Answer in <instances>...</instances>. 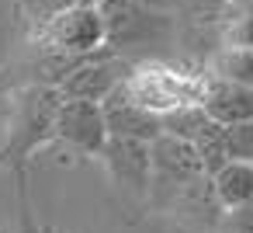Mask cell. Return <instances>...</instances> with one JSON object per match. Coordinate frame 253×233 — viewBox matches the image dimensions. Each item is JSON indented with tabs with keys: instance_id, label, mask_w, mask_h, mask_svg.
I'll return each instance as SVG.
<instances>
[{
	"instance_id": "obj_12",
	"label": "cell",
	"mask_w": 253,
	"mask_h": 233,
	"mask_svg": "<svg viewBox=\"0 0 253 233\" xmlns=\"http://www.w3.org/2000/svg\"><path fill=\"white\" fill-rule=\"evenodd\" d=\"M222 46H253V0H222Z\"/></svg>"
},
{
	"instance_id": "obj_4",
	"label": "cell",
	"mask_w": 253,
	"mask_h": 233,
	"mask_svg": "<svg viewBox=\"0 0 253 233\" xmlns=\"http://www.w3.org/2000/svg\"><path fill=\"white\" fill-rule=\"evenodd\" d=\"M201 84H205V80H201ZM201 84H198L194 77H184V73H177V70L156 63V59L135 63V66L128 70V77H125V91H128L142 108H149V112H156V115L198 101Z\"/></svg>"
},
{
	"instance_id": "obj_13",
	"label": "cell",
	"mask_w": 253,
	"mask_h": 233,
	"mask_svg": "<svg viewBox=\"0 0 253 233\" xmlns=\"http://www.w3.org/2000/svg\"><path fill=\"white\" fill-rule=\"evenodd\" d=\"M211 77L253 87V46H222L211 59Z\"/></svg>"
},
{
	"instance_id": "obj_11",
	"label": "cell",
	"mask_w": 253,
	"mask_h": 233,
	"mask_svg": "<svg viewBox=\"0 0 253 233\" xmlns=\"http://www.w3.org/2000/svg\"><path fill=\"white\" fill-rule=\"evenodd\" d=\"M208 188L218 209L253 205V160H225L215 174H208Z\"/></svg>"
},
{
	"instance_id": "obj_7",
	"label": "cell",
	"mask_w": 253,
	"mask_h": 233,
	"mask_svg": "<svg viewBox=\"0 0 253 233\" xmlns=\"http://www.w3.org/2000/svg\"><path fill=\"white\" fill-rule=\"evenodd\" d=\"M52 132H56L59 143H66V146H73L77 153H87V157H97L104 139H108L101 105L84 101V98H63L59 101Z\"/></svg>"
},
{
	"instance_id": "obj_5",
	"label": "cell",
	"mask_w": 253,
	"mask_h": 233,
	"mask_svg": "<svg viewBox=\"0 0 253 233\" xmlns=\"http://www.w3.org/2000/svg\"><path fill=\"white\" fill-rule=\"evenodd\" d=\"M42 42L70 59H84L104 49V18L97 11V4H80L70 11H59L56 18H49L39 28Z\"/></svg>"
},
{
	"instance_id": "obj_17",
	"label": "cell",
	"mask_w": 253,
	"mask_h": 233,
	"mask_svg": "<svg viewBox=\"0 0 253 233\" xmlns=\"http://www.w3.org/2000/svg\"><path fill=\"white\" fill-rule=\"evenodd\" d=\"M218 233H253V205L222 209V216H218Z\"/></svg>"
},
{
	"instance_id": "obj_1",
	"label": "cell",
	"mask_w": 253,
	"mask_h": 233,
	"mask_svg": "<svg viewBox=\"0 0 253 233\" xmlns=\"http://www.w3.org/2000/svg\"><path fill=\"white\" fill-rule=\"evenodd\" d=\"M104 18V49L128 63H149L173 46V14L139 0H97Z\"/></svg>"
},
{
	"instance_id": "obj_6",
	"label": "cell",
	"mask_w": 253,
	"mask_h": 233,
	"mask_svg": "<svg viewBox=\"0 0 253 233\" xmlns=\"http://www.w3.org/2000/svg\"><path fill=\"white\" fill-rule=\"evenodd\" d=\"M135 63H128V59H118V56H101V53H94V56H84V59H73L66 70H63V77L56 80V87H59V94L63 98H84V101H104L125 77H128V70H132Z\"/></svg>"
},
{
	"instance_id": "obj_16",
	"label": "cell",
	"mask_w": 253,
	"mask_h": 233,
	"mask_svg": "<svg viewBox=\"0 0 253 233\" xmlns=\"http://www.w3.org/2000/svg\"><path fill=\"white\" fill-rule=\"evenodd\" d=\"M225 153L229 160H253V122L225 125Z\"/></svg>"
},
{
	"instance_id": "obj_10",
	"label": "cell",
	"mask_w": 253,
	"mask_h": 233,
	"mask_svg": "<svg viewBox=\"0 0 253 233\" xmlns=\"http://www.w3.org/2000/svg\"><path fill=\"white\" fill-rule=\"evenodd\" d=\"M198 105L208 112V118H215L222 125L253 122V87H243V84H229V80L208 77L201 84Z\"/></svg>"
},
{
	"instance_id": "obj_8",
	"label": "cell",
	"mask_w": 253,
	"mask_h": 233,
	"mask_svg": "<svg viewBox=\"0 0 253 233\" xmlns=\"http://www.w3.org/2000/svg\"><path fill=\"white\" fill-rule=\"evenodd\" d=\"M108 167V177L128 191V195H149V143L146 139H128V136H108L101 153H97Z\"/></svg>"
},
{
	"instance_id": "obj_15",
	"label": "cell",
	"mask_w": 253,
	"mask_h": 233,
	"mask_svg": "<svg viewBox=\"0 0 253 233\" xmlns=\"http://www.w3.org/2000/svg\"><path fill=\"white\" fill-rule=\"evenodd\" d=\"M80 4H97V0H21V7H25V14L35 28H42L59 11H70V7H80Z\"/></svg>"
},
{
	"instance_id": "obj_9",
	"label": "cell",
	"mask_w": 253,
	"mask_h": 233,
	"mask_svg": "<svg viewBox=\"0 0 253 233\" xmlns=\"http://www.w3.org/2000/svg\"><path fill=\"white\" fill-rule=\"evenodd\" d=\"M101 115H104L108 136H128V139H146V143H153L160 136V115L142 108L125 91V80L101 101Z\"/></svg>"
},
{
	"instance_id": "obj_2",
	"label": "cell",
	"mask_w": 253,
	"mask_h": 233,
	"mask_svg": "<svg viewBox=\"0 0 253 233\" xmlns=\"http://www.w3.org/2000/svg\"><path fill=\"white\" fill-rule=\"evenodd\" d=\"M63 94L56 84H32L14 94L11 115H7V139L0 146V167H14L18 181H25L28 157L42 150L45 143H56L52 122Z\"/></svg>"
},
{
	"instance_id": "obj_3",
	"label": "cell",
	"mask_w": 253,
	"mask_h": 233,
	"mask_svg": "<svg viewBox=\"0 0 253 233\" xmlns=\"http://www.w3.org/2000/svg\"><path fill=\"white\" fill-rule=\"evenodd\" d=\"M149 195H163L173 198V195H184L191 191L194 184H201L208 174L201 167V157L198 150L187 143V139H177L170 132H160L153 143H149Z\"/></svg>"
},
{
	"instance_id": "obj_14",
	"label": "cell",
	"mask_w": 253,
	"mask_h": 233,
	"mask_svg": "<svg viewBox=\"0 0 253 233\" xmlns=\"http://www.w3.org/2000/svg\"><path fill=\"white\" fill-rule=\"evenodd\" d=\"M191 146L198 150L205 174H215V171L229 160V153H225V125L215 122V118H208V122L198 129V136L191 139Z\"/></svg>"
}]
</instances>
